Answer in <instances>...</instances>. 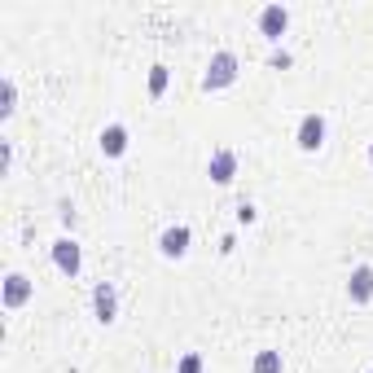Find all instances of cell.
<instances>
[{
    "label": "cell",
    "mask_w": 373,
    "mask_h": 373,
    "mask_svg": "<svg viewBox=\"0 0 373 373\" xmlns=\"http://www.w3.org/2000/svg\"><path fill=\"white\" fill-rule=\"evenodd\" d=\"M233 75H237V58L233 53H220L215 62H211V70H207V88H224V84H233Z\"/></svg>",
    "instance_id": "1"
},
{
    "label": "cell",
    "mask_w": 373,
    "mask_h": 373,
    "mask_svg": "<svg viewBox=\"0 0 373 373\" xmlns=\"http://www.w3.org/2000/svg\"><path fill=\"white\" fill-rule=\"evenodd\" d=\"M320 136H325V119H320V114H308L303 128H298V145H303V149H320Z\"/></svg>",
    "instance_id": "2"
},
{
    "label": "cell",
    "mask_w": 373,
    "mask_h": 373,
    "mask_svg": "<svg viewBox=\"0 0 373 373\" xmlns=\"http://www.w3.org/2000/svg\"><path fill=\"white\" fill-rule=\"evenodd\" d=\"M53 259H58L62 272H80V246H75V242H58L53 246Z\"/></svg>",
    "instance_id": "3"
},
{
    "label": "cell",
    "mask_w": 373,
    "mask_h": 373,
    "mask_svg": "<svg viewBox=\"0 0 373 373\" xmlns=\"http://www.w3.org/2000/svg\"><path fill=\"white\" fill-rule=\"evenodd\" d=\"M233 167H237V158L229 154V149H220V154L211 158V176H215V185H229V180H233Z\"/></svg>",
    "instance_id": "4"
},
{
    "label": "cell",
    "mask_w": 373,
    "mask_h": 373,
    "mask_svg": "<svg viewBox=\"0 0 373 373\" xmlns=\"http://www.w3.org/2000/svg\"><path fill=\"white\" fill-rule=\"evenodd\" d=\"M189 251V229H167L163 233V255H185Z\"/></svg>",
    "instance_id": "5"
},
{
    "label": "cell",
    "mask_w": 373,
    "mask_h": 373,
    "mask_svg": "<svg viewBox=\"0 0 373 373\" xmlns=\"http://www.w3.org/2000/svg\"><path fill=\"white\" fill-rule=\"evenodd\" d=\"M259 27H264V36H272V40H277V36L286 31V9H277V5H272V9H264Z\"/></svg>",
    "instance_id": "6"
},
{
    "label": "cell",
    "mask_w": 373,
    "mask_h": 373,
    "mask_svg": "<svg viewBox=\"0 0 373 373\" xmlns=\"http://www.w3.org/2000/svg\"><path fill=\"white\" fill-rule=\"evenodd\" d=\"M369 294H373V268H356V272H352V298H360V303H364Z\"/></svg>",
    "instance_id": "7"
},
{
    "label": "cell",
    "mask_w": 373,
    "mask_h": 373,
    "mask_svg": "<svg viewBox=\"0 0 373 373\" xmlns=\"http://www.w3.org/2000/svg\"><path fill=\"white\" fill-rule=\"evenodd\" d=\"M123 145H128V132H123V128H106L102 132V149H106V154H123Z\"/></svg>",
    "instance_id": "8"
},
{
    "label": "cell",
    "mask_w": 373,
    "mask_h": 373,
    "mask_svg": "<svg viewBox=\"0 0 373 373\" xmlns=\"http://www.w3.org/2000/svg\"><path fill=\"white\" fill-rule=\"evenodd\" d=\"M97 316H102V320H114V290H110V286L97 290Z\"/></svg>",
    "instance_id": "9"
},
{
    "label": "cell",
    "mask_w": 373,
    "mask_h": 373,
    "mask_svg": "<svg viewBox=\"0 0 373 373\" xmlns=\"http://www.w3.org/2000/svg\"><path fill=\"white\" fill-rule=\"evenodd\" d=\"M255 373H281V356H277V352H264V356L255 360Z\"/></svg>",
    "instance_id": "10"
},
{
    "label": "cell",
    "mask_w": 373,
    "mask_h": 373,
    "mask_svg": "<svg viewBox=\"0 0 373 373\" xmlns=\"http://www.w3.org/2000/svg\"><path fill=\"white\" fill-rule=\"evenodd\" d=\"M5 298H9V303H22V298H27V281H22V277H9Z\"/></svg>",
    "instance_id": "11"
},
{
    "label": "cell",
    "mask_w": 373,
    "mask_h": 373,
    "mask_svg": "<svg viewBox=\"0 0 373 373\" xmlns=\"http://www.w3.org/2000/svg\"><path fill=\"white\" fill-rule=\"evenodd\" d=\"M163 88H167V70H163V66H154V75H149V92L158 97Z\"/></svg>",
    "instance_id": "12"
},
{
    "label": "cell",
    "mask_w": 373,
    "mask_h": 373,
    "mask_svg": "<svg viewBox=\"0 0 373 373\" xmlns=\"http://www.w3.org/2000/svg\"><path fill=\"white\" fill-rule=\"evenodd\" d=\"M180 373H202V360H198V356H185V364H180Z\"/></svg>",
    "instance_id": "13"
},
{
    "label": "cell",
    "mask_w": 373,
    "mask_h": 373,
    "mask_svg": "<svg viewBox=\"0 0 373 373\" xmlns=\"http://www.w3.org/2000/svg\"><path fill=\"white\" fill-rule=\"evenodd\" d=\"M369 158H373V154H369Z\"/></svg>",
    "instance_id": "14"
}]
</instances>
